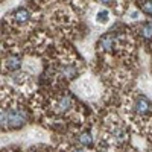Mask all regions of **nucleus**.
<instances>
[{"label":"nucleus","instance_id":"obj_10","mask_svg":"<svg viewBox=\"0 0 152 152\" xmlns=\"http://www.w3.org/2000/svg\"><path fill=\"white\" fill-rule=\"evenodd\" d=\"M113 135H114V138H116V142H119V143L126 140V131L123 128H116L114 132H113Z\"/></svg>","mask_w":152,"mask_h":152},{"label":"nucleus","instance_id":"obj_5","mask_svg":"<svg viewBox=\"0 0 152 152\" xmlns=\"http://www.w3.org/2000/svg\"><path fill=\"white\" fill-rule=\"evenodd\" d=\"M79 88H81V91H82L85 96H88V97L96 96V85H94L93 81H90V79H82V81H79Z\"/></svg>","mask_w":152,"mask_h":152},{"label":"nucleus","instance_id":"obj_3","mask_svg":"<svg viewBox=\"0 0 152 152\" xmlns=\"http://www.w3.org/2000/svg\"><path fill=\"white\" fill-rule=\"evenodd\" d=\"M29 18H31V14H29V11L24 9V8H18L12 12V21L15 24H26L29 21Z\"/></svg>","mask_w":152,"mask_h":152},{"label":"nucleus","instance_id":"obj_12","mask_svg":"<svg viewBox=\"0 0 152 152\" xmlns=\"http://www.w3.org/2000/svg\"><path fill=\"white\" fill-rule=\"evenodd\" d=\"M108 20H110V14H108V11H99L97 12V17H96V21L97 23H100V24H105V23H108Z\"/></svg>","mask_w":152,"mask_h":152},{"label":"nucleus","instance_id":"obj_7","mask_svg":"<svg viewBox=\"0 0 152 152\" xmlns=\"http://www.w3.org/2000/svg\"><path fill=\"white\" fill-rule=\"evenodd\" d=\"M20 58H17V56H8L6 59H5V67L8 69V70H18L20 69Z\"/></svg>","mask_w":152,"mask_h":152},{"label":"nucleus","instance_id":"obj_4","mask_svg":"<svg viewBox=\"0 0 152 152\" xmlns=\"http://www.w3.org/2000/svg\"><path fill=\"white\" fill-rule=\"evenodd\" d=\"M70 108H72V99H70L69 96H61L59 99H56V104H55V107H53V110H55L58 114L67 113Z\"/></svg>","mask_w":152,"mask_h":152},{"label":"nucleus","instance_id":"obj_8","mask_svg":"<svg viewBox=\"0 0 152 152\" xmlns=\"http://www.w3.org/2000/svg\"><path fill=\"white\" fill-rule=\"evenodd\" d=\"M76 73H78V70H76V67H73V66L62 67V69L59 70V75L62 76V78H73Z\"/></svg>","mask_w":152,"mask_h":152},{"label":"nucleus","instance_id":"obj_11","mask_svg":"<svg viewBox=\"0 0 152 152\" xmlns=\"http://www.w3.org/2000/svg\"><path fill=\"white\" fill-rule=\"evenodd\" d=\"M78 140H79L84 146H91V145H93V137L88 134V132H82V134L78 137Z\"/></svg>","mask_w":152,"mask_h":152},{"label":"nucleus","instance_id":"obj_2","mask_svg":"<svg viewBox=\"0 0 152 152\" xmlns=\"http://www.w3.org/2000/svg\"><path fill=\"white\" fill-rule=\"evenodd\" d=\"M151 104L148 97L145 96H137L135 100H134V111L138 114V116H148V114H151Z\"/></svg>","mask_w":152,"mask_h":152},{"label":"nucleus","instance_id":"obj_6","mask_svg":"<svg viewBox=\"0 0 152 152\" xmlns=\"http://www.w3.org/2000/svg\"><path fill=\"white\" fill-rule=\"evenodd\" d=\"M113 44H114V37L111 34L104 35L102 38H100V41H99V47L102 50H107V52H111L113 50Z\"/></svg>","mask_w":152,"mask_h":152},{"label":"nucleus","instance_id":"obj_13","mask_svg":"<svg viewBox=\"0 0 152 152\" xmlns=\"http://www.w3.org/2000/svg\"><path fill=\"white\" fill-rule=\"evenodd\" d=\"M142 9L146 15L152 17V0H145V2L142 3Z\"/></svg>","mask_w":152,"mask_h":152},{"label":"nucleus","instance_id":"obj_15","mask_svg":"<svg viewBox=\"0 0 152 152\" xmlns=\"http://www.w3.org/2000/svg\"><path fill=\"white\" fill-rule=\"evenodd\" d=\"M72 152H84V151H81V149H78V148H75Z\"/></svg>","mask_w":152,"mask_h":152},{"label":"nucleus","instance_id":"obj_1","mask_svg":"<svg viewBox=\"0 0 152 152\" xmlns=\"http://www.w3.org/2000/svg\"><path fill=\"white\" fill-rule=\"evenodd\" d=\"M28 116L23 110L18 108H8L2 110V126L5 129H12V128H20L26 123Z\"/></svg>","mask_w":152,"mask_h":152},{"label":"nucleus","instance_id":"obj_9","mask_svg":"<svg viewBox=\"0 0 152 152\" xmlns=\"http://www.w3.org/2000/svg\"><path fill=\"white\" fill-rule=\"evenodd\" d=\"M140 35L145 38V40H149V38H152V23H145V24H142Z\"/></svg>","mask_w":152,"mask_h":152},{"label":"nucleus","instance_id":"obj_14","mask_svg":"<svg viewBox=\"0 0 152 152\" xmlns=\"http://www.w3.org/2000/svg\"><path fill=\"white\" fill-rule=\"evenodd\" d=\"M97 2L102 5H113V0H97Z\"/></svg>","mask_w":152,"mask_h":152}]
</instances>
